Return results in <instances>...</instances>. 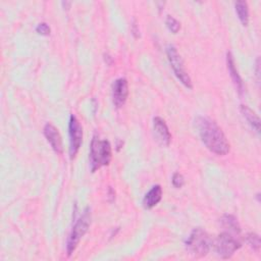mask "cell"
Instances as JSON below:
<instances>
[{
  "instance_id": "obj_2",
  "label": "cell",
  "mask_w": 261,
  "mask_h": 261,
  "mask_svg": "<svg viewBox=\"0 0 261 261\" xmlns=\"http://www.w3.org/2000/svg\"><path fill=\"white\" fill-rule=\"evenodd\" d=\"M112 157L111 145L107 140H100L96 135L93 137L90 145V165L92 172H95L102 166L110 163Z\"/></svg>"
},
{
  "instance_id": "obj_3",
  "label": "cell",
  "mask_w": 261,
  "mask_h": 261,
  "mask_svg": "<svg viewBox=\"0 0 261 261\" xmlns=\"http://www.w3.org/2000/svg\"><path fill=\"white\" fill-rule=\"evenodd\" d=\"M91 209L90 207H86L83 211V214L75 220L71 231L68 236L67 243H66V252L67 256H70L76 249L81 239L85 236L88 231L90 224H91Z\"/></svg>"
},
{
  "instance_id": "obj_7",
  "label": "cell",
  "mask_w": 261,
  "mask_h": 261,
  "mask_svg": "<svg viewBox=\"0 0 261 261\" xmlns=\"http://www.w3.org/2000/svg\"><path fill=\"white\" fill-rule=\"evenodd\" d=\"M69 134V157L73 159L77 154L83 142V127L75 115L70 114L68 121Z\"/></svg>"
},
{
  "instance_id": "obj_9",
  "label": "cell",
  "mask_w": 261,
  "mask_h": 261,
  "mask_svg": "<svg viewBox=\"0 0 261 261\" xmlns=\"http://www.w3.org/2000/svg\"><path fill=\"white\" fill-rule=\"evenodd\" d=\"M153 129L158 143L162 146H169L171 142V134L166 122L159 116L153 118Z\"/></svg>"
},
{
  "instance_id": "obj_21",
  "label": "cell",
  "mask_w": 261,
  "mask_h": 261,
  "mask_svg": "<svg viewBox=\"0 0 261 261\" xmlns=\"http://www.w3.org/2000/svg\"><path fill=\"white\" fill-rule=\"evenodd\" d=\"M108 197H109V201L110 202H112L114 200V198H115V193H114L112 188L108 189Z\"/></svg>"
},
{
  "instance_id": "obj_14",
  "label": "cell",
  "mask_w": 261,
  "mask_h": 261,
  "mask_svg": "<svg viewBox=\"0 0 261 261\" xmlns=\"http://www.w3.org/2000/svg\"><path fill=\"white\" fill-rule=\"evenodd\" d=\"M220 223L223 228L227 229V232H232L240 234L241 233V226L238 222V219L231 214H223L220 218Z\"/></svg>"
},
{
  "instance_id": "obj_19",
  "label": "cell",
  "mask_w": 261,
  "mask_h": 261,
  "mask_svg": "<svg viewBox=\"0 0 261 261\" xmlns=\"http://www.w3.org/2000/svg\"><path fill=\"white\" fill-rule=\"evenodd\" d=\"M36 32L42 36H49L51 30H50V27L46 22H41L36 27Z\"/></svg>"
},
{
  "instance_id": "obj_4",
  "label": "cell",
  "mask_w": 261,
  "mask_h": 261,
  "mask_svg": "<svg viewBox=\"0 0 261 261\" xmlns=\"http://www.w3.org/2000/svg\"><path fill=\"white\" fill-rule=\"evenodd\" d=\"M211 239L201 227L194 228L186 241V248L196 257L206 256L210 250Z\"/></svg>"
},
{
  "instance_id": "obj_10",
  "label": "cell",
  "mask_w": 261,
  "mask_h": 261,
  "mask_svg": "<svg viewBox=\"0 0 261 261\" xmlns=\"http://www.w3.org/2000/svg\"><path fill=\"white\" fill-rule=\"evenodd\" d=\"M43 133H44L46 140L48 141L51 148L53 149V151L57 154H61L63 151V147H62L61 136H60L58 129L52 123L48 122L45 124V126L43 128Z\"/></svg>"
},
{
  "instance_id": "obj_5",
  "label": "cell",
  "mask_w": 261,
  "mask_h": 261,
  "mask_svg": "<svg viewBox=\"0 0 261 261\" xmlns=\"http://www.w3.org/2000/svg\"><path fill=\"white\" fill-rule=\"evenodd\" d=\"M166 55L169 61V64L175 74V76L177 77V80L188 89H192L193 88V84H192V80L190 77V75L188 74L185 65H184V61L180 57V55L178 54L176 48L173 45H167L166 46Z\"/></svg>"
},
{
  "instance_id": "obj_17",
  "label": "cell",
  "mask_w": 261,
  "mask_h": 261,
  "mask_svg": "<svg viewBox=\"0 0 261 261\" xmlns=\"http://www.w3.org/2000/svg\"><path fill=\"white\" fill-rule=\"evenodd\" d=\"M165 23H166V27L167 29L173 33V34H176L179 30H180V23L172 16L170 15H167L166 17V20H165Z\"/></svg>"
},
{
  "instance_id": "obj_16",
  "label": "cell",
  "mask_w": 261,
  "mask_h": 261,
  "mask_svg": "<svg viewBox=\"0 0 261 261\" xmlns=\"http://www.w3.org/2000/svg\"><path fill=\"white\" fill-rule=\"evenodd\" d=\"M246 241L248 243V245L256 252L259 251L260 249V237L255 233V232H249L246 236Z\"/></svg>"
},
{
  "instance_id": "obj_20",
  "label": "cell",
  "mask_w": 261,
  "mask_h": 261,
  "mask_svg": "<svg viewBox=\"0 0 261 261\" xmlns=\"http://www.w3.org/2000/svg\"><path fill=\"white\" fill-rule=\"evenodd\" d=\"M132 34L134 35V37L136 38V39H138L139 37H140V31H139V27H138V24H137V20L136 19H134L133 20V22H132Z\"/></svg>"
},
{
  "instance_id": "obj_18",
  "label": "cell",
  "mask_w": 261,
  "mask_h": 261,
  "mask_svg": "<svg viewBox=\"0 0 261 261\" xmlns=\"http://www.w3.org/2000/svg\"><path fill=\"white\" fill-rule=\"evenodd\" d=\"M172 185L176 189H180L185 185V178L179 172H174L172 175Z\"/></svg>"
},
{
  "instance_id": "obj_8",
  "label": "cell",
  "mask_w": 261,
  "mask_h": 261,
  "mask_svg": "<svg viewBox=\"0 0 261 261\" xmlns=\"http://www.w3.org/2000/svg\"><path fill=\"white\" fill-rule=\"evenodd\" d=\"M111 96L112 102L116 108H120L124 105L128 96V84L126 79L119 77L112 83Z\"/></svg>"
},
{
  "instance_id": "obj_13",
  "label": "cell",
  "mask_w": 261,
  "mask_h": 261,
  "mask_svg": "<svg viewBox=\"0 0 261 261\" xmlns=\"http://www.w3.org/2000/svg\"><path fill=\"white\" fill-rule=\"evenodd\" d=\"M240 111L243 114V116L246 118L247 122L251 125V127L256 133L259 134L260 133V119L257 116V114L251 108H249L247 105H241Z\"/></svg>"
},
{
  "instance_id": "obj_15",
  "label": "cell",
  "mask_w": 261,
  "mask_h": 261,
  "mask_svg": "<svg viewBox=\"0 0 261 261\" xmlns=\"http://www.w3.org/2000/svg\"><path fill=\"white\" fill-rule=\"evenodd\" d=\"M236 12L238 14V17L243 25H248L249 23V8L248 3L246 1H238L234 3Z\"/></svg>"
},
{
  "instance_id": "obj_22",
  "label": "cell",
  "mask_w": 261,
  "mask_h": 261,
  "mask_svg": "<svg viewBox=\"0 0 261 261\" xmlns=\"http://www.w3.org/2000/svg\"><path fill=\"white\" fill-rule=\"evenodd\" d=\"M259 61H260L259 58H257V60H256V75H257L258 81H259V74H260V73H259V72H260V70H259V66H260L259 63H260V62H259Z\"/></svg>"
},
{
  "instance_id": "obj_12",
  "label": "cell",
  "mask_w": 261,
  "mask_h": 261,
  "mask_svg": "<svg viewBox=\"0 0 261 261\" xmlns=\"http://www.w3.org/2000/svg\"><path fill=\"white\" fill-rule=\"evenodd\" d=\"M226 65H227V69H228L229 75H230V77L232 80V83L236 86V89H237L238 93L240 95H242L243 92H244V84H243V81H242V79H241V76H240V74L238 72L233 56H232V54L230 52L226 53Z\"/></svg>"
},
{
  "instance_id": "obj_6",
  "label": "cell",
  "mask_w": 261,
  "mask_h": 261,
  "mask_svg": "<svg viewBox=\"0 0 261 261\" xmlns=\"http://www.w3.org/2000/svg\"><path fill=\"white\" fill-rule=\"evenodd\" d=\"M213 246L216 254L222 259L230 258L234 254V252L242 247L241 242L227 231L218 234V237L214 241Z\"/></svg>"
},
{
  "instance_id": "obj_11",
  "label": "cell",
  "mask_w": 261,
  "mask_h": 261,
  "mask_svg": "<svg viewBox=\"0 0 261 261\" xmlns=\"http://www.w3.org/2000/svg\"><path fill=\"white\" fill-rule=\"evenodd\" d=\"M162 198V188L159 185L153 186L143 198V207L147 210L155 207Z\"/></svg>"
},
{
  "instance_id": "obj_1",
  "label": "cell",
  "mask_w": 261,
  "mask_h": 261,
  "mask_svg": "<svg viewBox=\"0 0 261 261\" xmlns=\"http://www.w3.org/2000/svg\"><path fill=\"white\" fill-rule=\"evenodd\" d=\"M195 122L199 136L208 150L219 156L226 155L229 152L230 145L222 129L214 120L199 116L196 118Z\"/></svg>"
}]
</instances>
